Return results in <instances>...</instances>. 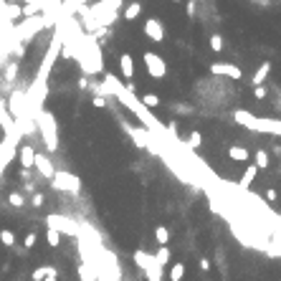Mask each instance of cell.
Returning <instances> with one entry per match:
<instances>
[{
    "mask_svg": "<svg viewBox=\"0 0 281 281\" xmlns=\"http://www.w3.org/2000/svg\"><path fill=\"white\" fill-rule=\"evenodd\" d=\"M142 61H144V69H147V74L152 76L155 81H162V79L167 76V63H165V58H162L160 53H155V51H147V53H142Z\"/></svg>",
    "mask_w": 281,
    "mask_h": 281,
    "instance_id": "cell-3",
    "label": "cell"
},
{
    "mask_svg": "<svg viewBox=\"0 0 281 281\" xmlns=\"http://www.w3.org/2000/svg\"><path fill=\"white\" fill-rule=\"evenodd\" d=\"M253 96H256V99H266V86H256V89H253Z\"/></svg>",
    "mask_w": 281,
    "mask_h": 281,
    "instance_id": "cell-33",
    "label": "cell"
},
{
    "mask_svg": "<svg viewBox=\"0 0 281 281\" xmlns=\"http://www.w3.org/2000/svg\"><path fill=\"white\" fill-rule=\"evenodd\" d=\"M140 13H142V3H129L124 10V20H137Z\"/></svg>",
    "mask_w": 281,
    "mask_h": 281,
    "instance_id": "cell-17",
    "label": "cell"
},
{
    "mask_svg": "<svg viewBox=\"0 0 281 281\" xmlns=\"http://www.w3.org/2000/svg\"><path fill=\"white\" fill-rule=\"evenodd\" d=\"M119 69H122V76L127 81H132L135 79V58L129 56V53H122L119 56Z\"/></svg>",
    "mask_w": 281,
    "mask_h": 281,
    "instance_id": "cell-10",
    "label": "cell"
},
{
    "mask_svg": "<svg viewBox=\"0 0 281 281\" xmlns=\"http://www.w3.org/2000/svg\"><path fill=\"white\" fill-rule=\"evenodd\" d=\"M210 48H213L215 53L223 51V36H221V33H213V36H210Z\"/></svg>",
    "mask_w": 281,
    "mask_h": 281,
    "instance_id": "cell-26",
    "label": "cell"
},
{
    "mask_svg": "<svg viewBox=\"0 0 281 281\" xmlns=\"http://www.w3.org/2000/svg\"><path fill=\"white\" fill-rule=\"evenodd\" d=\"M92 104L96 106V109H104V106H106V99H104V94H96V96L92 99Z\"/></svg>",
    "mask_w": 281,
    "mask_h": 281,
    "instance_id": "cell-30",
    "label": "cell"
},
{
    "mask_svg": "<svg viewBox=\"0 0 281 281\" xmlns=\"http://www.w3.org/2000/svg\"><path fill=\"white\" fill-rule=\"evenodd\" d=\"M122 281H129V279H122Z\"/></svg>",
    "mask_w": 281,
    "mask_h": 281,
    "instance_id": "cell-37",
    "label": "cell"
},
{
    "mask_svg": "<svg viewBox=\"0 0 281 281\" xmlns=\"http://www.w3.org/2000/svg\"><path fill=\"white\" fill-rule=\"evenodd\" d=\"M56 190H66V192H76L81 190V180L76 175H71V172H56V178L51 180Z\"/></svg>",
    "mask_w": 281,
    "mask_h": 281,
    "instance_id": "cell-4",
    "label": "cell"
},
{
    "mask_svg": "<svg viewBox=\"0 0 281 281\" xmlns=\"http://www.w3.org/2000/svg\"><path fill=\"white\" fill-rule=\"evenodd\" d=\"M31 203H33V208H41L43 203H46V198H43V195H41V192H36V195L31 198Z\"/></svg>",
    "mask_w": 281,
    "mask_h": 281,
    "instance_id": "cell-31",
    "label": "cell"
},
{
    "mask_svg": "<svg viewBox=\"0 0 281 281\" xmlns=\"http://www.w3.org/2000/svg\"><path fill=\"white\" fill-rule=\"evenodd\" d=\"M200 144H203V135H200V132H190L187 147H192V149H200Z\"/></svg>",
    "mask_w": 281,
    "mask_h": 281,
    "instance_id": "cell-27",
    "label": "cell"
},
{
    "mask_svg": "<svg viewBox=\"0 0 281 281\" xmlns=\"http://www.w3.org/2000/svg\"><path fill=\"white\" fill-rule=\"evenodd\" d=\"M210 74L213 76H223V79H233V81H238L243 76V71L235 66V63H228V61H215L210 63Z\"/></svg>",
    "mask_w": 281,
    "mask_h": 281,
    "instance_id": "cell-5",
    "label": "cell"
},
{
    "mask_svg": "<svg viewBox=\"0 0 281 281\" xmlns=\"http://www.w3.org/2000/svg\"><path fill=\"white\" fill-rule=\"evenodd\" d=\"M79 279H81V281H99L96 274H94V269H92V266H86V264L79 266Z\"/></svg>",
    "mask_w": 281,
    "mask_h": 281,
    "instance_id": "cell-22",
    "label": "cell"
},
{
    "mask_svg": "<svg viewBox=\"0 0 281 281\" xmlns=\"http://www.w3.org/2000/svg\"><path fill=\"white\" fill-rule=\"evenodd\" d=\"M269 74H271V61H264L261 66L256 69V74L251 76V84H253V86H261V84L269 79Z\"/></svg>",
    "mask_w": 281,
    "mask_h": 281,
    "instance_id": "cell-11",
    "label": "cell"
},
{
    "mask_svg": "<svg viewBox=\"0 0 281 281\" xmlns=\"http://www.w3.org/2000/svg\"><path fill=\"white\" fill-rule=\"evenodd\" d=\"M18 160H20V167H23V170L36 167V149L31 144H23V147L18 149Z\"/></svg>",
    "mask_w": 281,
    "mask_h": 281,
    "instance_id": "cell-9",
    "label": "cell"
},
{
    "mask_svg": "<svg viewBox=\"0 0 281 281\" xmlns=\"http://www.w3.org/2000/svg\"><path fill=\"white\" fill-rule=\"evenodd\" d=\"M46 274H48V266H38V269H33L31 279L33 281H43V279H46Z\"/></svg>",
    "mask_w": 281,
    "mask_h": 281,
    "instance_id": "cell-28",
    "label": "cell"
},
{
    "mask_svg": "<svg viewBox=\"0 0 281 281\" xmlns=\"http://www.w3.org/2000/svg\"><path fill=\"white\" fill-rule=\"evenodd\" d=\"M228 157L233 162H248L251 160V152H248L246 147H241V144H233V147H228Z\"/></svg>",
    "mask_w": 281,
    "mask_h": 281,
    "instance_id": "cell-12",
    "label": "cell"
},
{
    "mask_svg": "<svg viewBox=\"0 0 281 281\" xmlns=\"http://www.w3.org/2000/svg\"><path fill=\"white\" fill-rule=\"evenodd\" d=\"M132 258H135V264L144 271L149 264H152V258H155V256H152V253H147L144 248H140V251H135V256H132Z\"/></svg>",
    "mask_w": 281,
    "mask_h": 281,
    "instance_id": "cell-14",
    "label": "cell"
},
{
    "mask_svg": "<svg viewBox=\"0 0 281 281\" xmlns=\"http://www.w3.org/2000/svg\"><path fill=\"white\" fill-rule=\"evenodd\" d=\"M185 279V264H172V269H170V281H183Z\"/></svg>",
    "mask_w": 281,
    "mask_h": 281,
    "instance_id": "cell-19",
    "label": "cell"
},
{
    "mask_svg": "<svg viewBox=\"0 0 281 281\" xmlns=\"http://www.w3.org/2000/svg\"><path fill=\"white\" fill-rule=\"evenodd\" d=\"M38 127H41V137L46 142L48 149H56L58 142H56V119L51 112H38Z\"/></svg>",
    "mask_w": 281,
    "mask_h": 281,
    "instance_id": "cell-2",
    "label": "cell"
},
{
    "mask_svg": "<svg viewBox=\"0 0 281 281\" xmlns=\"http://www.w3.org/2000/svg\"><path fill=\"white\" fill-rule=\"evenodd\" d=\"M46 226L53 228V231H58L61 235H63V233L79 235V226H76L74 221H69V218H63V215H48V218H46Z\"/></svg>",
    "mask_w": 281,
    "mask_h": 281,
    "instance_id": "cell-6",
    "label": "cell"
},
{
    "mask_svg": "<svg viewBox=\"0 0 281 281\" xmlns=\"http://www.w3.org/2000/svg\"><path fill=\"white\" fill-rule=\"evenodd\" d=\"M0 243H3V246H15V233L13 231H8V228H3V231H0Z\"/></svg>",
    "mask_w": 281,
    "mask_h": 281,
    "instance_id": "cell-24",
    "label": "cell"
},
{
    "mask_svg": "<svg viewBox=\"0 0 281 281\" xmlns=\"http://www.w3.org/2000/svg\"><path fill=\"white\" fill-rule=\"evenodd\" d=\"M144 274H147V281H162V266L155 261V258H152V264L144 269Z\"/></svg>",
    "mask_w": 281,
    "mask_h": 281,
    "instance_id": "cell-15",
    "label": "cell"
},
{
    "mask_svg": "<svg viewBox=\"0 0 281 281\" xmlns=\"http://www.w3.org/2000/svg\"><path fill=\"white\" fill-rule=\"evenodd\" d=\"M36 241H38V235H36V233H28L26 238H23V246H26V248H33Z\"/></svg>",
    "mask_w": 281,
    "mask_h": 281,
    "instance_id": "cell-29",
    "label": "cell"
},
{
    "mask_svg": "<svg viewBox=\"0 0 281 281\" xmlns=\"http://www.w3.org/2000/svg\"><path fill=\"white\" fill-rule=\"evenodd\" d=\"M170 258H172V251H170V246H160V251L155 253V261H157L160 266H165V264H170Z\"/></svg>",
    "mask_w": 281,
    "mask_h": 281,
    "instance_id": "cell-18",
    "label": "cell"
},
{
    "mask_svg": "<svg viewBox=\"0 0 281 281\" xmlns=\"http://www.w3.org/2000/svg\"><path fill=\"white\" fill-rule=\"evenodd\" d=\"M253 3H256V0H253Z\"/></svg>",
    "mask_w": 281,
    "mask_h": 281,
    "instance_id": "cell-38",
    "label": "cell"
},
{
    "mask_svg": "<svg viewBox=\"0 0 281 281\" xmlns=\"http://www.w3.org/2000/svg\"><path fill=\"white\" fill-rule=\"evenodd\" d=\"M46 243H48L51 248L61 246V233H58V231H53V228H48V231H46Z\"/></svg>",
    "mask_w": 281,
    "mask_h": 281,
    "instance_id": "cell-25",
    "label": "cell"
},
{
    "mask_svg": "<svg viewBox=\"0 0 281 281\" xmlns=\"http://www.w3.org/2000/svg\"><path fill=\"white\" fill-rule=\"evenodd\" d=\"M140 101H142V106H147V109H155V106H160V96L157 94H144V96H140Z\"/></svg>",
    "mask_w": 281,
    "mask_h": 281,
    "instance_id": "cell-21",
    "label": "cell"
},
{
    "mask_svg": "<svg viewBox=\"0 0 281 281\" xmlns=\"http://www.w3.org/2000/svg\"><path fill=\"white\" fill-rule=\"evenodd\" d=\"M36 170L41 172V178H46V180H53L56 178V167H53V162H51L48 155L36 152Z\"/></svg>",
    "mask_w": 281,
    "mask_h": 281,
    "instance_id": "cell-8",
    "label": "cell"
},
{
    "mask_svg": "<svg viewBox=\"0 0 281 281\" xmlns=\"http://www.w3.org/2000/svg\"><path fill=\"white\" fill-rule=\"evenodd\" d=\"M256 175H258V167H256V165H248V167L243 170V175H241L238 185H241L243 190H248V187H251V183L256 180Z\"/></svg>",
    "mask_w": 281,
    "mask_h": 281,
    "instance_id": "cell-13",
    "label": "cell"
},
{
    "mask_svg": "<svg viewBox=\"0 0 281 281\" xmlns=\"http://www.w3.org/2000/svg\"><path fill=\"white\" fill-rule=\"evenodd\" d=\"M43 281H58V271L53 266H48V274H46V279H43Z\"/></svg>",
    "mask_w": 281,
    "mask_h": 281,
    "instance_id": "cell-32",
    "label": "cell"
},
{
    "mask_svg": "<svg viewBox=\"0 0 281 281\" xmlns=\"http://www.w3.org/2000/svg\"><path fill=\"white\" fill-rule=\"evenodd\" d=\"M172 3H180V0H172Z\"/></svg>",
    "mask_w": 281,
    "mask_h": 281,
    "instance_id": "cell-36",
    "label": "cell"
},
{
    "mask_svg": "<svg viewBox=\"0 0 281 281\" xmlns=\"http://www.w3.org/2000/svg\"><path fill=\"white\" fill-rule=\"evenodd\" d=\"M144 36L149 41H155V43H162L165 41V26H162V20L160 18H147L144 20Z\"/></svg>",
    "mask_w": 281,
    "mask_h": 281,
    "instance_id": "cell-7",
    "label": "cell"
},
{
    "mask_svg": "<svg viewBox=\"0 0 281 281\" xmlns=\"http://www.w3.org/2000/svg\"><path fill=\"white\" fill-rule=\"evenodd\" d=\"M8 205L23 208V205H26V195H23V192H10V195H8Z\"/></svg>",
    "mask_w": 281,
    "mask_h": 281,
    "instance_id": "cell-23",
    "label": "cell"
},
{
    "mask_svg": "<svg viewBox=\"0 0 281 281\" xmlns=\"http://www.w3.org/2000/svg\"><path fill=\"white\" fill-rule=\"evenodd\" d=\"M233 122L251 129V132H258V135L281 137V119H276V117H256V114H251L246 109H235L233 112Z\"/></svg>",
    "mask_w": 281,
    "mask_h": 281,
    "instance_id": "cell-1",
    "label": "cell"
},
{
    "mask_svg": "<svg viewBox=\"0 0 281 281\" xmlns=\"http://www.w3.org/2000/svg\"><path fill=\"white\" fill-rule=\"evenodd\" d=\"M253 160H256L253 165H256L258 170H266V167L271 165V157H269V152H266V149H258V152L253 155Z\"/></svg>",
    "mask_w": 281,
    "mask_h": 281,
    "instance_id": "cell-16",
    "label": "cell"
},
{
    "mask_svg": "<svg viewBox=\"0 0 281 281\" xmlns=\"http://www.w3.org/2000/svg\"><path fill=\"white\" fill-rule=\"evenodd\" d=\"M200 271H210V261H208V258H200Z\"/></svg>",
    "mask_w": 281,
    "mask_h": 281,
    "instance_id": "cell-35",
    "label": "cell"
},
{
    "mask_svg": "<svg viewBox=\"0 0 281 281\" xmlns=\"http://www.w3.org/2000/svg\"><path fill=\"white\" fill-rule=\"evenodd\" d=\"M266 200H269V203H276V200H279V195H276V190H274V187L266 190Z\"/></svg>",
    "mask_w": 281,
    "mask_h": 281,
    "instance_id": "cell-34",
    "label": "cell"
},
{
    "mask_svg": "<svg viewBox=\"0 0 281 281\" xmlns=\"http://www.w3.org/2000/svg\"><path fill=\"white\" fill-rule=\"evenodd\" d=\"M155 241H157L160 246H167V243H170V231H167L165 226H157V228H155Z\"/></svg>",
    "mask_w": 281,
    "mask_h": 281,
    "instance_id": "cell-20",
    "label": "cell"
}]
</instances>
